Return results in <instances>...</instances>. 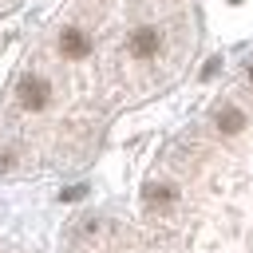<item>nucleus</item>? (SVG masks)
<instances>
[{
  "mask_svg": "<svg viewBox=\"0 0 253 253\" xmlns=\"http://www.w3.org/2000/svg\"><path fill=\"white\" fill-rule=\"evenodd\" d=\"M16 99H20L24 111H43V107L51 103V83H47L43 75L28 71V75H20V83H16Z\"/></svg>",
  "mask_w": 253,
  "mask_h": 253,
  "instance_id": "obj_1",
  "label": "nucleus"
},
{
  "mask_svg": "<svg viewBox=\"0 0 253 253\" xmlns=\"http://www.w3.org/2000/svg\"><path fill=\"white\" fill-rule=\"evenodd\" d=\"M126 51H130L138 63H150V59H158V55H162V32H158L154 24H142V28H134V32L126 36Z\"/></svg>",
  "mask_w": 253,
  "mask_h": 253,
  "instance_id": "obj_2",
  "label": "nucleus"
},
{
  "mask_svg": "<svg viewBox=\"0 0 253 253\" xmlns=\"http://www.w3.org/2000/svg\"><path fill=\"white\" fill-rule=\"evenodd\" d=\"M87 51H91V40H87L83 28H63L59 32V55L63 59H83Z\"/></svg>",
  "mask_w": 253,
  "mask_h": 253,
  "instance_id": "obj_3",
  "label": "nucleus"
},
{
  "mask_svg": "<svg viewBox=\"0 0 253 253\" xmlns=\"http://www.w3.org/2000/svg\"><path fill=\"white\" fill-rule=\"evenodd\" d=\"M213 123H217L221 134H241V130H245V111H241V107H221V111L213 115Z\"/></svg>",
  "mask_w": 253,
  "mask_h": 253,
  "instance_id": "obj_4",
  "label": "nucleus"
},
{
  "mask_svg": "<svg viewBox=\"0 0 253 253\" xmlns=\"http://www.w3.org/2000/svg\"><path fill=\"white\" fill-rule=\"evenodd\" d=\"M142 198H146V206H150V210H162V206H170V202H174V186H146V194H142Z\"/></svg>",
  "mask_w": 253,
  "mask_h": 253,
  "instance_id": "obj_5",
  "label": "nucleus"
},
{
  "mask_svg": "<svg viewBox=\"0 0 253 253\" xmlns=\"http://www.w3.org/2000/svg\"><path fill=\"white\" fill-rule=\"evenodd\" d=\"M249 83H253V67H249Z\"/></svg>",
  "mask_w": 253,
  "mask_h": 253,
  "instance_id": "obj_6",
  "label": "nucleus"
}]
</instances>
